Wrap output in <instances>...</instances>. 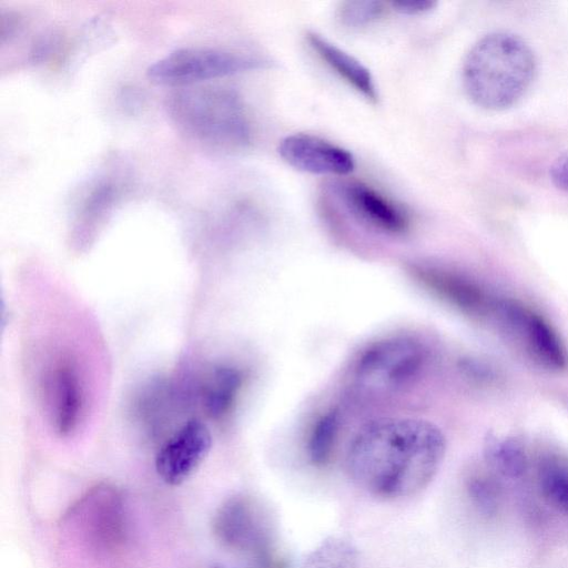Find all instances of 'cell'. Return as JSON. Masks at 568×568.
Returning <instances> with one entry per match:
<instances>
[{"mask_svg":"<svg viewBox=\"0 0 568 568\" xmlns=\"http://www.w3.org/2000/svg\"><path fill=\"white\" fill-rule=\"evenodd\" d=\"M445 454V435L434 423L383 417L357 430L347 448L346 466L359 488L378 498L396 499L427 487Z\"/></svg>","mask_w":568,"mask_h":568,"instance_id":"6da1fadb","label":"cell"},{"mask_svg":"<svg viewBox=\"0 0 568 568\" xmlns=\"http://www.w3.org/2000/svg\"><path fill=\"white\" fill-rule=\"evenodd\" d=\"M536 60L520 38L505 32L490 33L467 53L462 71L470 100L487 110L515 104L531 84Z\"/></svg>","mask_w":568,"mask_h":568,"instance_id":"7a4b0ae2","label":"cell"},{"mask_svg":"<svg viewBox=\"0 0 568 568\" xmlns=\"http://www.w3.org/2000/svg\"><path fill=\"white\" fill-rule=\"evenodd\" d=\"M168 112L191 139L223 153H237L252 143L253 131L241 97L232 89L190 85L172 93Z\"/></svg>","mask_w":568,"mask_h":568,"instance_id":"3957f363","label":"cell"},{"mask_svg":"<svg viewBox=\"0 0 568 568\" xmlns=\"http://www.w3.org/2000/svg\"><path fill=\"white\" fill-rule=\"evenodd\" d=\"M490 321L506 342L532 365L551 373L568 368V349L560 335L530 306L498 297Z\"/></svg>","mask_w":568,"mask_h":568,"instance_id":"277c9868","label":"cell"},{"mask_svg":"<svg viewBox=\"0 0 568 568\" xmlns=\"http://www.w3.org/2000/svg\"><path fill=\"white\" fill-rule=\"evenodd\" d=\"M427 362V349L408 336H392L369 345L358 357L353 377L358 389L388 395L414 383Z\"/></svg>","mask_w":568,"mask_h":568,"instance_id":"5b68a950","label":"cell"},{"mask_svg":"<svg viewBox=\"0 0 568 568\" xmlns=\"http://www.w3.org/2000/svg\"><path fill=\"white\" fill-rule=\"evenodd\" d=\"M268 67V60L255 55L211 48H181L151 64L146 74L160 84L190 87Z\"/></svg>","mask_w":568,"mask_h":568,"instance_id":"8992f818","label":"cell"},{"mask_svg":"<svg viewBox=\"0 0 568 568\" xmlns=\"http://www.w3.org/2000/svg\"><path fill=\"white\" fill-rule=\"evenodd\" d=\"M69 518L98 555L113 554L125 540V507L114 486L100 484L90 489L74 505Z\"/></svg>","mask_w":568,"mask_h":568,"instance_id":"52a82bcc","label":"cell"},{"mask_svg":"<svg viewBox=\"0 0 568 568\" xmlns=\"http://www.w3.org/2000/svg\"><path fill=\"white\" fill-rule=\"evenodd\" d=\"M213 532L227 549L264 559L271 545L270 520L261 505L250 496L225 500L213 519Z\"/></svg>","mask_w":568,"mask_h":568,"instance_id":"ba28073f","label":"cell"},{"mask_svg":"<svg viewBox=\"0 0 568 568\" xmlns=\"http://www.w3.org/2000/svg\"><path fill=\"white\" fill-rule=\"evenodd\" d=\"M417 281L459 312L490 321L497 297L469 276L447 267L417 264L412 267Z\"/></svg>","mask_w":568,"mask_h":568,"instance_id":"9c48e42d","label":"cell"},{"mask_svg":"<svg viewBox=\"0 0 568 568\" xmlns=\"http://www.w3.org/2000/svg\"><path fill=\"white\" fill-rule=\"evenodd\" d=\"M336 197L359 223L382 233L399 235L409 229V217L402 206L376 189L358 181L334 186Z\"/></svg>","mask_w":568,"mask_h":568,"instance_id":"30bf717a","label":"cell"},{"mask_svg":"<svg viewBox=\"0 0 568 568\" xmlns=\"http://www.w3.org/2000/svg\"><path fill=\"white\" fill-rule=\"evenodd\" d=\"M212 445L207 426L197 419L185 423L160 448L155 470L169 485H179L189 478L206 457Z\"/></svg>","mask_w":568,"mask_h":568,"instance_id":"8fae6325","label":"cell"},{"mask_svg":"<svg viewBox=\"0 0 568 568\" xmlns=\"http://www.w3.org/2000/svg\"><path fill=\"white\" fill-rule=\"evenodd\" d=\"M277 152L290 166L306 173L346 175L355 168L348 150L308 133L285 136Z\"/></svg>","mask_w":568,"mask_h":568,"instance_id":"7c38bea8","label":"cell"},{"mask_svg":"<svg viewBox=\"0 0 568 568\" xmlns=\"http://www.w3.org/2000/svg\"><path fill=\"white\" fill-rule=\"evenodd\" d=\"M47 389L55 432L63 437L72 435L84 409V392L75 364L69 358L58 362L49 373Z\"/></svg>","mask_w":568,"mask_h":568,"instance_id":"4fadbf2b","label":"cell"},{"mask_svg":"<svg viewBox=\"0 0 568 568\" xmlns=\"http://www.w3.org/2000/svg\"><path fill=\"white\" fill-rule=\"evenodd\" d=\"M305 39L315 54L341 79L375 103L378 100L377 88L371 71L355 57L314 31H308Z\"/></svg>","mask_w":568,"mask_h":568,"instance_id":"5bb4252c","label":"cell"},{"mask_svg":"<svg viewBox=\"0 0 568 568\" xmlns=\"http://www.w3.org/2000/svg\"><path fill=\"white\" fill-rule=\"evenodd\" d=\"M484 458L491 471L509 479L520 478L528 468V455L521 439L489 433L484 443Z\"/></svg>","mask_w":568,"mask_h":568,"instance_id":"9a60e30c","label":"cell"},{"mask_svg":"<svg viewBox=\"0 0 568 568\" xmlns=\"http://www.w3.org/2000/svg\"><path fill=\"white\" fill-rule=\"evenodd\" d=\"M242 373L233 366L215 367L203 386V405L211 417L219 418L229 413L242 387Z\"/></svg>","mask_w":568,"mask_h":568,"instance_id":"2e32d148","label":"cell"},{"mask_svg":"<svg viewBox=\"0 0 568 568\" xmlns=\"http://www.w3.org/2000/svg\"><path fill=\"white\" fill-rule=\"evenodd\" d=\"M537 484L546 501L568 516V457L556 453L540 457Z\"/></svg>","mask_w":568,"mask_h":568,"instance_id":"e0dca14e","label":"cell"},{"mask_svg":"<svg viewBox=\"0 0 568 568\" xmlns=\"http://www.w3.org/2000/svg\"><path fill=\"white\" fill-rule=\"evenodd\" d=\"M358 551L347 539L332 536L324 539L304 559L302 568H357Z\"/></svg>","mask_w":568,"mask_h":568,"instance_id":"ac0fdd59","label":"cell"},{"mask_svg":"<svg viewBox=\"0 0 568 568\" xmlns=\"http://www.w3.org/2000/svg\"><path fill=\"white\" fill-rule=\"evenodd\" d=\"M338 426L339 416L335 409L326 412L314 423L307 442L308 458L314 465H325L331 458Z\"/></svg>","mask_w":568,"mask_h":568,"instance_id":"d6986e66","label":"cell"},{"mask_svg":"<svg viewBox=\"0 0 568 568\" xmlns=\"http://www.w3.org/2000/svg\"><path fill=\"white\" fill-rule=\"evenodd\" d=\"M118 194V186L109 180L94 184L79 206L81 222L93 223L103 219L115 203Z\"/></svg>","mask_w":568,"mask_h":568,"instance_id":"ffe728a7","label":"cell"},{"mask_svg":"<svg viewBox=\"0 0 568 568\" xmlns=\"http://www.w3.org/2000/svg\"><path fill=\"white\" fill-rule=\"evenodd\" d=\"M386 7L385 2L377 0H348L339 4L337 18L344 27L358 29L382 18Z\"/></svg>","mask_w":568,"mask_h":568,"instance_id":"44dd1931","label":"cell"},{"mask_svg":"<svg viewBox=\"0 0 568 568\" xmlns=\"http://www.w3.org/2000/svg\"><path fill=\"white\" fill-rule=\"evenodd\" d=\"M467 493L473 504L486 515L496 513L501 500V487L491 474H474L467 480Z\"/></svg>","mask_w":568,"mask_h":568,"instance_id":"7402d4cb","label":"cell"},{"mask_svg":"<svg viewBox=\"0 0 568 568\" xmlns=\"http://www.w3.org/2000/svg\"><path fill=\"white\" fill-rule=\"evenodd\" d=\"M388 4L399 13L415 16L430 11L436 2L429 0H393Z\"/></svg>","mask_w":568,"mask_h":568,"instance_id":"603a6c76","label":"cell"},{"mask_svg":"<svg viewBox=\"0 0 568 568\" xmlns=\"http://www.w3.org/2000/svg\"><path fill=\"white\" fill-rule=\"evenodd\" d=\"M463 371L468 377L479 383H490L495 379V372L485 363L475 359H465L462 364Z\"/></svg>","mask_w":568,"mask_h":568,"instance_id":"cb8c5ba5","label":"cell"},{"mask_svg":"<svg viewBox=\"0 0 568 568\" xmlns=\"http://www.w3.org/2000/svg\"><path fill=\"white\" fill-rule=\"evenodd\" d=\"M550 179L558 189L568 192V151L551 165Z\"/></svg>","mask_w":568,"mask_h":568,"instance_id":"d4e9b609","label":"cell"}]
</instances>
